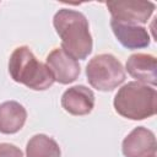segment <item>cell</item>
I'll return each instance as SVG.
<instances>
[{
	"label": "cell",
	"instance_id": "6da1fadb",
	"mask_svg": "<svg viewBox=\"0 0 157 157\" xmlns=\"http://www.w3.org/2000/svg\"><path fill=\"white\" fill-rule=\"evenodd\" d=\"M54 28L61 39V49L74 59L85 60L92 52L93 42L86 16L76 10L60 9L53 18Z\"/></svg>",
	"mask_w": 157,
	"mask_h": 157
},
{
	"label": "cell",
	"instance_id": "7a4b0ae2",
	"mask_svg": "<svg viewBox=\"0 0 157 157\" xmlns=\"http://www.w3.org/2000/svg\"><path fill=\"white\" fill-rule=\"evenodd\" d=\"M157 92L155 87L131 81L115 93L113 104L115 112L130 120H144L156 114Z\"/></svg>",
	"mask_w": 157,
	"mask_h": 157
},
{
	"label": "cell",
	"instance_id": "3957f363",
	"mask_svg": "<svg viewBox=\"0 0 157 157\" xmlns=\"http://www.w3.org/2000/svg\"><path fill=\"white\" fill-rule=\"evenodd\" d=\"M9 74L13 81L34 91H44L55 82L48 66L40 63L27 45L12 52L9 59Z\"/></svg>",
	"mask_w": 157,
	"mask_h": 157
},
{
	"label": "cell",
	"instance_id": "277c9868",
	"mask_svg": "<svg viewBox=\"0 0 157 157\" xmlns=\"http://www.w3.org/2000/svg\"><path fill=\"white\" fill-rule=\"evenodd\" d=\"M88 83L103 92L113 91L125 81V70L121 63L112 54L93 56L86 66Z\"/></svg>",
	"mask_w": 157,
	"mask_h": 157
},
{
	"label": "cell",
	"instance_id": "5b68a950",
	"mask_svg": "<svg viewBox=\"0 0 157 157\" xmlns=\"http://www.w3.org/2000/svg\"><path fill=\"white\" fill-rule=\"evenodd\" d=\"M113 21L130 23V25H144L148 21L153 13L156 5L151 1L140 0H118L105 2Z\"/></svg>",
	"mask_w": 157,
	"mask_h": 157
},
{
	"label": "cell",
	"instance_id": "8992f818",
	"mask_svg": "<svg viewBox=\"0 0 157 157\" xmlns=\"http://www.w3.org/2000/svg\"><path fill=\"white\" fill-rule=\"evenodd\" d=\"M45 65L50 70L54 81L61 85L74 82L78 77L81 71L77 60L70 56L61 48H55L48 54L45 59Z\"/></svg>",
	"mask_w": 157,
	"mask_h": 157
},
{
	"label": "cell",
	"instance_id": "52a82bcc",
	"mask_svg": "<svg viewBox=\"0 0 157 157\" xmlns=\"http://www.w3.org/2000/svg\"><path fill=\"white\" fill-rule=\"evenodd\" d=\"M156 136L144 126L135 128L121 144V151L125 157H156Z\"/></svg>",
	"mask_w": 157,
	"mask_h": 157
},
{
	"label": "cell",
	"instance_id": "ba28073f",
	"mask_svg": "<svg viewBox=\"0 0 157 157\" xmlns=\"http://www.w3.org/2000/svg\"><path fill=\"white\" fill-rule=\"evenodd\" d=\"M61 105L72 115H87L94 107V93L83 85L72 86L63 93Z\"/></svg>",
	"mask_w": 157,
	"mask_h": 157
},
{
	"label": "cell",
	"instance_id": "9c48e42d",
	"mask_svg": "<svg viewBox=\"0 0 157 157\" xmlns=\"http://www.w3.org/2000/svg\"><path fill=\"white\" fill-rule=\"evenodd\" d=\"M110 27L118 42L126 49H142L150 45L151 38L148 31L144 26L110 20Z\"/></svg>",
	"mask_w": 157,
	"mask_h": 157
},
{
	"label": "cell",
	"instance_id": "30bf717a",
	"mask_svg": "<svg viewBox=\"0 0 157 157\" xmlns=\"http://www.w3.org/2000/svg\"><path fill=\"white\" fill-rule=\"evenodd\" d=\"M126 71L137 82L150 85L152 87L157 83V60L151 54L136 53L129 56L126 61Z\"/></svg>",
	"mask_w": 157,
	"mask_h": 157
},
{
	"label": "cell",
	"instance_id": "8fae6325",
	"mask_svg": "<svg viewBox=\"0 0 157 157\" xmlns=\"http://www.w3.org/2000/svg\"><path fill=\"white\" fill-rule=\"evenodd\" d=\"M27 119V112L16 101H7L0 104V132L11 135L18 132Z\"/></svg>",
	"mask_w": 157,
	"mask_h": 157
},
{
	"label": "cell",
	"instance_id": "7c38bea8",
	"mask_svg": "<svg viewBox=\"0 0 157 157\" xmlns=\"http://www.w3.org/2000/svg\"><path fill=\"white\" fill-rule=\"evenodd\" d=\"M27 157H60L61 151L58 142L44 134H37L29 139L26 146Z\"/></svg>",
	"mask_w": 157,
	"mask_h": 157
},
{
	"label": "cell",
	"instance_id": "4fadbf2b",
	"mask_svg": "<svg viewBox=\"0 0 157 157\" xmlns=\"http://www.w3.org/2000/svg\"><path fill=\"white\" fill-rule=\"evenodd\" d=\"M0 157H23V153L17 146L2 142L0 144Z\"/></svg>",
	"mask_w": 157,
	"mask_h": 157
}]
</instances>
